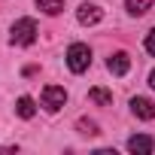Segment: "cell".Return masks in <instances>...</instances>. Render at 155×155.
Listing matches in <instances>:
<instances>
[{
	"mask_svg": "<svg viewBox=\"0 0 155 155\" xmlns=\"http://www.w3.org/2000/svg\"><path fill=\"white\" fill-rule=\"evenodd\" d=\"M37 6L46 12V15H58L64 9V0H37Z\"/></svg>",
	"mask_w": 155,
	"mask_h": 155,
	"instance_id": "11",
	"label": "cell"
},
{
	"mask_svg": "<svg viewBox=\"0 0 155 155\" xmlns=\"http://www.w3.org/2000/svg\"><path fill=\"white\" fill-rule=\"evenodd\" d=\"M149 6H152V0H125V9L131 15H143V12H149Z\"/></svg>",
	"mask_w": 155,
	"mask_h": 155,
	"instance_id": "10",
	"label": "cell"
},
{
	"mask_svg": "<svg viewBox=\"0 0 155 155\" xmlns=\"http://www.w3.org/2000/svg\"><path fill=\"white\" fill-rule=\"evenodd\" d=\"M107 70H110L113 76H125V73L131 70V55H128V52H116V55H110Z\"/></svg>",
	"mask_w": 155,
	"mask_h": 155,
	"instance_id": "7",
	"label": "cell"
},
{
	"mask_svg": "<svg viewBox=\"0 0 155 155\" xmlns=\"http://www.w3.org/2000/svg\"><path fill=\"white\" fill-rule=\"evenodd\" d=\"M128 152H134V155H152L155 152V140L149 134H137V137L128 140Z\"/></svg>",
	"mask_w": 155,
	"mask_h": 155,
	"instance_id": "4",
	"label": "cell"
},
{
	"mask_svg": "<svg viewBox=\"0 0 155 155\" xmlns=\"http://www.w3.org/2000/svg\"><path fill=\"white\" fill-rule=\"evenodd\" d=\"M12 152H18V146H3L0 149V155H12Z\"/></svg>",
	"mask_w": 155,
	"mask_h": 155,
	"instance_id": "14",
	"label": "cell"
},
{
	"mask_svg": "<svg viewBox=\"0 0 155 155\" xmlns=\"http://www.w3.org/2000/svg\"><path fill=\"white\" fill-rule=\"evenodd\" d=\"M43 107H46V113H58L64 104H67V91L61 88V85H46L43 88Z\"/></svg>",
	"mask_w": 155,
	"mask_h": 155,
	"instance_id": "3",
	"label": "cell"
},
{
	"mask_svg": "<svg viewBox=\"0 0 155 155\" xmlns=\"http://www.w3.org/2000/svg\"><path fill=\"white\" fill-rule=\"evenodd\" d=\"M131 113L143 122H152L155 119V104L149 97H131Z\"/></svg>",
	"mask_w": 155,
	"mask_h": 155,
	"instance_id": "5",
	"label": "cell"
},
{
	"mask_svg": "<svg viewBox=\"0 0 155 155\" xmlns=\"http://www.w3.org/2000/svg\"><path fill=\"white\" fill-rule=\"evenodd\" d=\"M88 101L91 104H97V107H113V91H107V88H91L88 91Z\"/></svg>",
	"mask_w": 155,
	"mask_h": 155,
	"instance_id": "8",
	"label": "cell"
},
{
	"mask_svg": "<svg viewBox=\"0 0 155 155\" xmlns=\"http://www.w3.org/2000/svg\"><path fill=\"white\" fill-rule=\"evenodd\" d=\"M146 52H149V55H155V28L146 34Z\"/></svg>",
	"mask_w": 155,
	"mask_h": 155,
	"instance_id": "13",
	"label": "cell"
},
{
	"mask_svg": "<svg viewBox=\"0 0 155 155\" xmlns=\"http://www.w3.org/2000/svg\"><path fill=\"white\" fill-rule=\"evenodd\" d=\"M67 67H70L73 73H85V70L91 67V49H88L85 43H73V46L67 49Z\"/></svg>",
	"mask_w": 155,
	"mask_h": 155,
	"instance_id": "2",
	"label": "cell"
},
{
	"mask_svg": "<svg viewBox=\"0 0 155 155\" xmlns=\"http://www.w3.org/2000/svg\"><path fill=\"white\" fill-rule=\"evenodd\" d=\"M15 113L21 116V119H34V113H37V104H34V97H18L15 101Z\"/></svg>",
	"mask_w": 155,
	"mask_h": 155,
	"instance_id": "9",
	"label": "cell"
},
{
	"mask_svg": "<svg viewBox=\"0 0 155 155\" xmlns=\"http://www.w3.org/2000/svg\"><path fill=\"white\" fill-rule=\"evenodd\" d=\"M149 85H152V88H155V70H152V73H149Z\"/></svg>",
	"mask_w": 155,
	"mask_h": 155,
	"instance_id": "15",
	"label": "cell"
},
{
	"mask_svg": "<svg viewBox=\"0 0 155 155\" xmlns=\"http://www.w3.org/2000/svg\"><path fill=\"white\" fill-rule=\"evenodd\" d=\"M76 131H79V134H85V137H94V134H101L97 122H91V119H79V122H76Z\"/></svg>",
	"mask_w": 155,
	"mask_h": 155,
	"instance_id": "12",
	"label": "cell"
},
{
	"mask_svg": "<svg viewBox=\"0 0 155 155\" xmlns=\"http://www.w3.org/2000/svg\"><path fill=\"white\" fill-rule=\"evenodd\" d=\"M37 40V21L34 18H18L9 28V43L12 46H31Z\"/></svg>",
	"mask_w": 155,
	"mask_h": 155,
	"instance_id": "1",
	"label": "cell"
},
{
	"mask_svg": "<svg viewBox=\"0 0 155 155\" xmlns=\"http://www.w3.org/2000/svg\"><path fill=\"white\" fill-rule=\"evenodd\" d=\"M76 18H79V25H97L101 18H104V9L101 6H94V3H82L79 9H76Z\"/></svg>",
	"mask_w": 155,
	"mask_h": 155,
	"instance_id": "6",
	"label": "cell"
}]
</instances>
